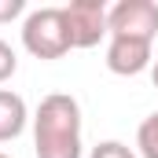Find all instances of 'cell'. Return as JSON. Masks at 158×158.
Returning <instances> with one entry per match:
<instances>
[{
  "mask_svg": "<svg viewBox=\"0 0 158 158\" xmlns=\"http://www.w3.org/2000/svg\"><path fill=\"white\" fill-rule=\"evenodd\" d=\"M33 155L81 158V103L66 92L44 96L33 114Z\"/></svg>",
  "mask_w": 158,
  "mask_h": 158,
  "instance_id": "6da1fadb",
  "label": "cell"
},
{
  "mask_svg": "<svg viewBox=\"0 0 158 158\" xmlns=\"http://www.w3.org/2000/svg\"><path fill=\"white\" fill-rule=\"evenodd\" d=\"M22 48L33 55V59H63L74 44H70V30H66V19H63V7H37L26 15L22 22Z\"/></svg>",
  "mask_w": 158,
  "mask_h": 158,
  "instance_id": "7a4b0ae2",
  "label": "cell"
},
{
  "mask_svg": "<svg viewBox=\"0 0 158 158\" xmlns=\"http://www.w3.org/2000/svg\"><path fill=\"white\" fill-rule=\"evenodd\" d=\"M107 30L110 37H132L155 44L158 37V4L155 0H118L107 11Z\"/></svg>",
  "mask_w": 158,
  "mask_h": 158,
  "instance_id": "3957f363",
  "label": "cell"
},
{
  "mask_svg": "<svg viewBox=\"0 0 158 158\" xmlns=\"http://www.w3.org/2000/svg\"><path fill=\"white\" fill-rule=\"evenodd\" d=\"M107 4L103 0H70L63 7L66 30H70V44L74 48H96L103 37H110L107 30Z\"/></svg>",
  "mask_w": 158,
  "mask_h": 158,
  "instance_id": "277c9868",
  "label": "cell"
},
{
  "mask_svg": "<svg viewBox=\"0 0 158 158\" xmlns=\"http://www.w3.org/2000/svg\"><path fill=\"white\" fill-rule=\"evenodd\" d=\"M151 44L147 40H132V37H110L107 44V70L118 77H136L151 66Z\"/></svg>",
  "mask_w": 158,
  "mask_h": 158,
  "instance_id": "5b68a950",
  "label": "cell"
},
{
  "mask_svg": "<svg viewBox=\"0 0 158 158\" xmlns=\"http://www.w3.org/2000/svg\"><path fill=\"white\" fill-rule=\"evenodd\" d=\"M26 121H30L26 99H22L19 92H11V88H0V143L22 136Z\"/></svg>",
  "mask_w": 158,
  "mask_h": 158,
  "instance_id": "8992f818",
  "label": "cell"
},
{
  "mask_svg": "<svg viewBox=\"0 0 158 158\" xmlns=\"http://www.w3.org/2000/svg\"><path fill=\"white\" fill-rule=\"evenodd\" d=\"M136 151H140V158H158V110L140 121V129H136Z\"/></svg>",
  "mask_w": 158,
  "mask_h": 158,
  "instance_id": "52a82bcc",
  "label": "cell"
},
{
  "mask_svg": "<svg viewBox=\"0 0 158 158\" xmlns=\"http://www.w3.org/2000/svg\"><path fill=\"white\" fill-rule=\"evenodd\" d=\"M88 158H140L129 143H121V140H103V143H96Z\"/></svg>",
  "mask_w": 158,
  "mask_h": 158,
  "instance_id": "ba28073f",
  "label": "cell"
},
{
  "mask_svg": "<svg viewBox=\"0 0 158 158\" xmlns=\"http://www.w3.org/2000/svg\"><path fill=\"white\" fill-rule=\"evenodd\" d=\"M15 70H19V55H15V48L7 40H0V85L7 77H15Z\"/></svg>",
  "mask_w": 158,
  "mask_h": 158,
  "instance_id": "9c48e42d",
  "label": "cell"
},
{
  "mask_svg": "<svg viewBox=\"0 0 158 158\" xmlns=\"http://www.w3.org/2000/svg\"><path fill=\"white\" fill-rule=\"evenodd\" d=\"M26 11V0H0V22H11Z\"/></svg>",
  "mask_w": 158,
  "mask_h": 158,
  "instance_id": "30bf717a",
  "label": "cell"
},
{
  "mask_svg": "<svg viewBox=\"0 0 158 158\" xmlns=\"http://www.w3.org/2000/svg\"><path fill=\"white\" fill-rule=\"evenodd\" d=\"M151 81H155V88H158V59H155V66H151Z\"/></svg>",
  "mask_w": 158,
  "mask_h": 158,
  "instance_id": "8fae6325",
  "label": "cell"
},
{
  "mask_svg": "<svg viewBox=\"0 0 158 158\" xmlns=\"http://www.w3.org/2000/svg\"><path fill=\"white\" fill-rule=\"evenodd\" d=\"M0 158H11V155H4V151H0Z\"/></svg>",
  "mask_w": 158,
  "mask_h": 158,
  "instance_id": "7c38bea8",
  "label": "cell"
}]
</instances>
